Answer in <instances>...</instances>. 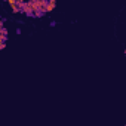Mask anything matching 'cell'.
Masks as SVG:
<instances>
[{"instance_id":"1","label":"cell","mask_w":126,"mask_h":126,"mask_svg":"<svg viewBox=\"0 0 126 126\" xmlns=\"http://www.w3.org/2000/svg\"><path fill=\"white\" fill-rule=\"evenodd\" d=\"M55 6H56V0H47V5H46L45 11L46 12H52L55 9Z\"/></svg>"},{"instance_id":"3","label":"cell","mask_w":126,"mask_h":126,"mask_svg":"<svg viewBox=\"0 0 126 126\" xmlns=\"http://www.w3.org/2000/svg\"><path fill=\"white\" fill-rule=\"evenodd\" d=\"M6 2H8V3H9V5H11V6H12V8H14V6H16V5H18V2H16V0H6Z\"/></svg>"},{"instance_id":"4","label":"cell","mask_w":126,"mask_h":126,"mask_svg":"<svg viewBox=\"0 0 126 126\" xmlns=\"http://www.w3.org/2000/svg\"><path fill=\"white\" fill-rule=\"evenodd\" d=\"M0 33H2V34H8V30H6L5 27H2V30H0Z\"/></svg>"},{"instance_id":"6","label":"cell","mask_w":126,"mask_h":126,"mask_svg":"<svg viewBox=\"0 0 126 126\" xmlns=\"http://www.w3.org/2000/svg\"><path fill=\"white\" fill-rule=\"evenodd\" d=\"M16 2H18V3H24V0H16Z\"/></svg>"},{"instance_id":"2","label":"cell","mask_w":126,"mask_h":126,"mask_svg":"<svg viewBox=\"0 0 126 126\" xmlns=\"http://www.w3.org/2000/svg\"><path fill=\"white\" fill-rule=\"evenodd\" d=\"M6 39H8V34H2L0 36V43H6Z\"/></svg>"},{"instance_id":"7","label":"cell","mask_w":126,"mask_h":126,"mask_svg":"<svg viewBox=\"0 0 126 126\" xmlns=\"http://www.w3.org/2000/svg\"><path fill=\"white\" fill-rule=\"evenodd\" d=\"M125 56H126V49H125Z\"/></svg>"},{"instance_id":"5","label":"cell","mask_w":126,"mask_h":126,"mask_svg":"<svg viewBox=\"0 0 126 126\" xmlns=\"http://www.w3.org/2000/svg\"><path fill=\"white\" fill-rule=\"evenodd\" d=\"M6 47V43H0V49H5Z\"/></svg>"}]
</instances>
